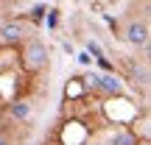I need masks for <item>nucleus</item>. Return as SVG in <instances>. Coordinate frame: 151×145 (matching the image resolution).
<instances>
[{
    "instance_id": "20e7f679",
    "label": "nucleus",
    "mask_w": 151,
    "mask_h": 145,
    "mask_svg": "<svg viewBox=\"0 0 151 145\" xmlns=\"http://www.w3.org/2000/svg\"><path fill=\"white\" fill-rule=\"evenodd\" d=\"M9 114H11V120L22 123V120L31 117V103H28V101H14V103H11V109H9Z\"/></svg>"
},
{
    "instance_id": "6e6552de",
    "label": "nucleus",
    "mask_w": 151,
    "mask_h": 145,
    "mask_svg": "<svg viewBox=\"0 0 151 145\" xmlns=\"http://www.w3.org/2000/svg\"><path fill=\"white\" fill-rule=\"evenodd\" d=\"M11 140H9V134H6V131H0V145H9Z\"/></svg>"
},
{
    "instance_id": "f257e3e1",
    "label": "nucleus",
    "mask_w": 151,
    "mask_h": 145,
    "mask_svg": "<svg viewBox=\"0 0 151 145\" xmlns=\"http://www.w3.org/2000/svg\"><path fill=\"white\" fill-rule=\"evenodd\" d=\"M20 59H22V67H25V70H34V73L42 70V67L48 64V48H45V42H39V39L25 42Z\"/></svg>"
},
{
    "instance_id": "7ed1b4c3",
    "label": "nucleus",
    "mask_w": 151,
    "mask_h": 145,
    "mask_svg": "<svg viewBox=\"0 0 151 145\" xmlns=\"http://www.w3.org/2000/svg\"><path fill=\"white\" fill-rule=\"evenodd\" d=\"M126 39H129L132 45H146L148 42V25L143 20H134L126 25Z\"/></svg>"
},
{
    "instance_id": "0eeeda50",
    "label": "nucleus",
    "mask_w": 151,
    "mask_h": 145,
    "mask_svg": "<svg viewBox=\"0 0 151 145\" xmlns=\"http://www.w3.org/2000/svg\"><path fill=\"white\" fill-rule=\"evenodd\" d=\"M78 61H81V64H92V56L87 53V50H81V53H78Z\"/></svg>"
},
{
    "instance_id": "39448f33",
    "label": "nucleus",
    "mask_w": 151,
    "mask_h": 145,
    "mask_svg": "<svg viewBox=\"0 0 151 145\" xmlns=\"http://www.w3.org/2000/svg\"><path fill=\"white\" fill-rule=\"evenodd\" d=\"M95 78V86H101V89L106 92H120V81L115 78V75H92Z\"/></svg>"
},
{
    "instance_id": "f03ea898",
    "label": "nucleus",
    "mask_w": 151,
    "mask_h": 145,
    "mask_svg": "<svg viewBox=\"0 0 151 145\" xmlns=\"http://www.w3.org/2000/svg\"><path fill=\"white\" fill-rule=\"evenodd\" d=\"M25 39V25L22 22H3L0 25V42L3 45H17Z\"/></svg>"
},
{
    "instance_id": "423d86ee",
    "label": "nucleus",
    "mask_w": 151,
    "mask_h": 145,
    "mask_svg": "<svg viewBox=\"0 0 151 145\" xmlns=\"http://www.w3.org/2000/svg\"><path fill=\"white\" fill-rule=\"evenodd\" d=\"M112 145H137V137L132 131H118L112 137Z\"/></svg>"
}]
</instances>
